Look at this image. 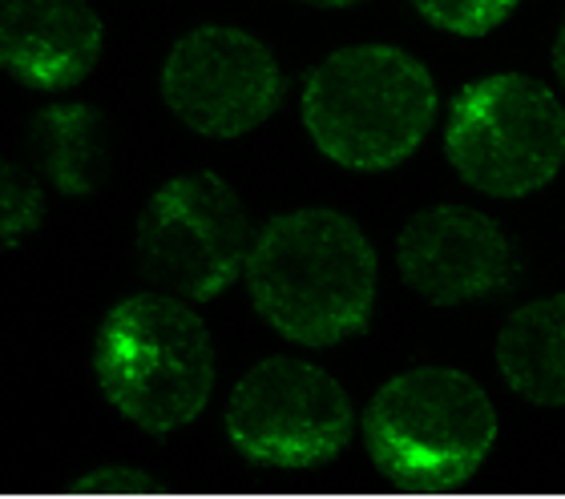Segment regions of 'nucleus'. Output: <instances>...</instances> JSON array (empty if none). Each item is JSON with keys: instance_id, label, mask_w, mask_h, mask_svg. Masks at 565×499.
I'll use <instances>...</instances> for the list:
<instances>
[{"instance_id": "f257e3e1", "label": "nucleus", "mask_w": 565, "mask_h": 499, "mask_svg": "<svg viewBox=\"0 0 565 499\" xmlns=\"http://www.w3.org/2000/svg\"><path fill=\"white\" fill-rule=\"evenodd\" d=\"M259 318L291 343L335 347L376 311V250L348 214L291 209L259 230L247 254Z\"/></svg>"}, {"instance_id": "2eb2a0df", "label": "nucleus", "mask_w": 565, "mask_h": 499, "mask_svg": "<svg viewBox=\"0 0 565 499\" xmlns=\"http://www.w3.org/2000/svg\"><path fill=\"white\" fill-rule=\"evenodd\" d=\"M554 73L565 89V21H562V29H557V41H554Z\"/></svg>"}, {"instance_id": "1a4fd4ad", "label": "nucleus", "mask_w": 565, "mask_h": 499, "mask_svg": "<svg viewBox=\"0 0 565 499\" xmlns=\"http://www.w3.org/2000/svg\"><path fill=\"white\" fill-rule=\"evenodd\" d=\"M401 279L433 306H460L513 282V246L489 214L472 206H428L396 238Z\"/></svg>"}, {"instance_id": "6e6552de", "label": "nucleus", "mask_w": 565, "mask_h": 499, "mask_svg": "<svg viewBox=\"0 0 565 499\" xmlns=\"http://www.w3.org/2000/svg\"><path fill=\"white\" fill-rule=\"evenodd\" d=\"M170 113L202 138H243L282 101V69L259 36L231 24L190 29L162 65Z\"/></svg>"}, {"instance_id": "9d476101", "label": "nucleus", "mask_w": 565, "mask_h": 499, "mask_svg": "<svg viewBox=\"0 0 565 499\" xmlns=\"http://www.w3.org/2000/svg\"><path fill=\"white\" fill-rule=\"evenodd\" d=\"M102 57L89 0H0V69L29 89H70Z\"/></svg>"}, {"instance_id": "20e7f679", "label": "nucleus", "mask_w": 565, "mask_h": 499, "mask_svg": "<svg viewBox=\"0 0 565 499\" xmlns=\"http://www.w3.org/2000/svg\"><path fill=\"white\" fill-rule=\"evenodd\" d=\"M493 440V399L472 375L452 367L396 375L364 406L372 464L408 491L465 488L489 459Z\"/></svg>"}, {"instance_id": "ddd939ff", "label": "nucleus", "mask_w": 565, "mask_h": 499, "mask_svg": "<svg viewBox=\"0 0 565 499\" xmlns=\"http://www.w3.org/2000/svg\"><path fill=\"white\" fill-rule=\"evenodd\" d=\"M45 221V194L21 162L0 158V246H17Z\"/></svg>"}, {"instance_id": "0eeeda50", "label": "nucleus", "mask_w": 565, "mask_h": 499, "mask_svg": "<svg viewBox=\"0 0 565 499\" xmlns=\"http://www.w3.org/2000/svg\"><path fill=\"white\" fill-rule=\"evenodd\" d=\"M226 440L250 464L316 467L348 447L355 411L340 379L303 359H263L226 399Z\"/></svg>"}, {"instance_id": "4468645a", "label": "nucleus", "mask_w": 565, "mask_h": 499, "mask_svg": "<svg viewBox=\"0 0 565 499\" xmlns=\"http://www.w3.org/2000/svg\"><path fill=\"white\" fill-rule=\"evenodd\" d=\"M521 0H413L424 21L452 36H489L513 17Z\"/></svg>"}, {"instance_id": "423d86ee", "label": "nucleus", "mask_w": 565, "mask_h": 499, "mask_svg": "<svg viewBox=\"0 0 565 499\" xmlns=\"http://www.w3.org/2000/svg\"><path fill=\"white\" fill-rule=\"evenodd\" d=\"M134 242L146 279L174 299L211 302L247 270L250 221L218 174H182L153 189Z\"/></svg>"}, {"instance_id": "dca6fc26", "label": "nucleus", "mask_w": 565, "mask_h": 499, "mask_svg": "<svg viewBox=\"0 0 565 499\" xmlns=\"http://www.w3.org/2000/svg\"><path fill=\"white\" fill-rule=\"evenodd\" d=\"M303 4H311V9H352L360 0H303Z\"/></svg>"}, {"instance_id": "9b49d317", "label": "nucleus", "mask_w": 565, "mask_h": 499, "mask_svg": "<svg viewBox=\"0 0 565 499\" xmlns=\"http://www.w3.org/2000/svg\"><path fill=\"white\" fill-rule=\"evenodd\" d=\"M493 355L518 399L533 406H565V294L518 306L501 326Z\"/></svg>"}, {"instance_id": "7ed1b4c3", "label": "nucleus", "mask_w": 565, "mask_h": 499, "mask_svg": "<svg viewBox=\"0 0 565 499\" xmlns=\"http://www.w3.org/2000/svg\"><path fill=\"white\" fill-rule=\"evenodd\" d=\"M94 375L102 395L141 431L186 427L214 391L211 330L174 294H130L97 330Z\"/></svg>"}, {"instance_id": "f8f14e48", "label": "nucleus", "mask_w": 565, "mask_h": 499, "mask_svg": "<svg viewBox=\"0 0 565 499\" xmlns=\"http://www.w3.org/2000/svg\"><path fill=\"white\" fill-rule=\"evenodd\" d=\"M36 174L61 194H94L109 170V129L94 105H49L29 126Z\"/></svg>"}, {"instance_id": "39448f33", "label": "nucleus", "mask_w": 565, "mask_h": 499, "mask_svg": "<svg viewBox=\"0 0 565 499\" xmlns=\"http://www.w3.org/2000/svg\"><path fill=\"white\" fill-rule=\"evenodd\" d=\"M445 153L460 182L477 194L530 198L565 165V109L537 77H481L448 105Z\"/></svg>"}, {"instance_id": "f03ea898", "label": "nucleus", "mask_w": 565, "mask_h": 499, "mask_svg": "<svg viewBox=\"0 0 565 499\" xmlns=\"http://www.w3.org/2000/svg\"><path fill=\"white\" fill-rule=\"evenodd\" d=\"M436 82L396 45L340 48L307 73L303 126L328 162L384 174L408 162L436 121Z\"/></svg>"}]
</instances>
